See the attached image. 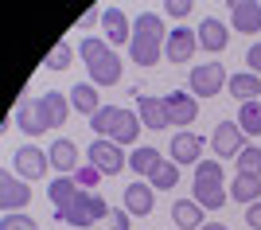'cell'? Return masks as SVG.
Wrapping results in <instances>:
<instances>
[{"label":"cell","mask_w":261,"mask_h":230,"mask_svg":"<svg viewBox=\"0 0 261 230\" xmlns=\"http://www.w3.org/2000/svg\"><path fill=\"white\" fill-rule=\"evenodd\" d=\"M55 219L66 222V226H94V222L109 219V207H106V199H101V195H94V191H82V195H78L70 207L55 211Z\"/></svg>","instance_id":"6da1fadb"},{"label":"cell","mask_w":261,"mask_h":230,"mask_svg":"<svg viewBox=\"0 0 261 230\" xmlns=\"http://www.w3.org/2000/svg\"><path fill=\"white\" fill-rule=\"evenodd\" d=\"M86 156H90V164L98 168L101 175H117L121 168H129V156L121 152L117 141H101V137H98V141L86 148Z\"/></svg>","instance_id":"7a4b0ae2"},{"label":"cell","mask_w":261,"mask_h":230,"mask_svg":"<svg viewBox=\"0 0 261 230\" xmlns=\"http://www.w3.org/2000/svg\"><path fill=\"white\" fill-rule=\"evenodd\" d=\"M226 82H230V74H226V66H222V63L191 66V94H195V98H215Z\"/></svg>","instance_id":"3957f363"},{"label":"cell","mask_w":261,"mask_h":230,"mask_svg":"<svg viewBox=\"0 0 261 230\" xmlns=\"http://www.w3.org/2000/svg\"><path fill=\"white\" fill-rule=\"evenodd\" d=\"M35 101V113L43 121V129H63L66 125V113H70V94H59V90H47L43 98H32Z\"/></svg>","instance_id":"277c9868"},{"label":"cell","mask_w":261,"mask_h":230,"mask_svg":"<svg viewBox=\"0 0 261 230\" xmlns=\"http://www.w3.org/2000/svg\"><path fill=\"white\" fill-rule=\"evenodd\" d=\"M0 203H4V215H16L32 203V187L16 180V172H0Z\"/></svg>","instance_id":"5b68a950"},{"label":"cell","mask_w":261,"mask_h":230,"mask_svg":"<svg viewBox=\"0 0 261 230\" xmlns=\"http://www.w3.org/2000/svg\"><path fill=\"white\" fill-rule=\"evenodd\" d=\"M199 51V35L191 28H172V35L164 39V59L168 63H187Z\"/></svg>","instance_id":"8992f818"},{"label":"cell","mask_w":261,"mask_h":230,"mask_svg":"<svg viewBox=\"0 0 261 230\" xmlns=\"http://www.w3.org/2000/svg\"><path fill=\"white\" fill-rule=\"evenodd\" d=\"M133 98H137V117H141L144 129H168V125H172L164 98H148V94H141V90H133Z\"/></svg>","instance_id":"52a82bcc"},{"label":"cell","mask_w":261,"mask_h":230,"mask_svg":"<svg viewBox=\"0 0 261 230\" xmlns=\"http://www.w3.org/2000/svg\"><path fill=\"white\" fill-rule=\"evenodd\" d=\"M47 164H51V156H47L43 148H35V144L16 148V172H20V180H39V175H47Z\"/></svg>","instance_id":"ba28073f"},{"label":"cell","mask_w":261,"mask_h":230,"mask_svg":"<svg viewBox=\"0 0 261 230\" xmlns=\"http://www.w3.org/2000/svg\"><path fill=\"white\" fill-rule=\"evenodd\" d=\"M172 160L179 168H184V164L195 168L199 160H203V137H199V133H187V129L175 133V137H172Z\"/></svg>","instance_id":"9c48e42d"},{"label":"cell","mask_w":261,"mask_h":230,"mask_svg":"<svg viewBox=\"0 0 261 230\" xmlns=\"http://www.w3.org/2000/svg\"><path fill=\"white\" fill-rule=\"evenodd\" d=\"M164 106H168L172 125H191V121L199 117V101H195V94H187V90H172V94L164 98Z\"/></svg>","instance_id":"30bf717a"},{"label":"cell","mask_w":261,"mask_h":230,"mask_svg":"<svg viewBox=\"0 0 261 230\" xmlns=\"http://www.w3.org/2000/svg\"><path fill=\"white\" fill-rule=\"evenodd\" d=\"M211 144H215L218 156H238L246 148V133L238 129V121H222L215 129V137H211Z\"/></svg>","instance_id":"8fae6325"},{"label":"cell","mask_w":261,"mask_h":230,"mask_svg":"<svg viewBox=\"0 0 261 230\" xmlns=\"http://www.w3.org/2000/svg\"><path fill=\"white\" fill-rule=\"evenodd\" d=\"M230 20H234V32L257 35L261 32V4L257 0H238V4H230Z\"/></svg>","instance_id":"7c38bea8"},{"label":"cell","mask_w":261,"mask_h":230,"mask_svg":"<svg viewBox=\"0 0 261 230\" xmlns=\"http://www.w3.org/2000/svg\"><path fill=\"white\" fill-rule=\"evenodd\" d=\"M129 55H133L137 66H156L164 59V39H152V35H137V32H133Z\"/></svg>","instance_id":"4fadbf2b"},{"label":"cell","mask_w":261,"mask_h":230,"mask_svg":"<svg viewBox=\"0 0 261 230\" xmlns=\"http://www.w3.org/2000/svg\"><path fill=\"white\" fill-rule=\"evenodd\" d=\"M152 207H156V191H152V184L133 180V184L125 187V211H129V215H152Z\"/></svg>","instance_id":"5bb4252c"},{"label":"cell","mask_w":261,"mask_h":230,"mask_svg":"<svg viewBox=\"0 0 261 230\" xmlns=\"http://www.w3.org/2000/svg\"><path fill=\"white\" fill-rule=\"evenodd\" d=\"M47 156H51V168H55L59 175L78 172V144L70 141V137H59V141L47 148Z\"/></svg>","instance_id":"9a60e30c"},{"label":"cell","mask_w":261,"mask_h":230,"mask_svg":"<svg viewBox=\"0 0 261 230\" xmlns=\"http://www.w3.org/2000/svg\"><path fill=\"white\" fill-rule=\"evenodd\" d=\"M101 28H106V43H129L133 39V23L121 8H106L101 12Z\"/></svg>","instance_id":"2e32d148"},{"label":"cell","mask_w":261,"mask_h":230,"mask_svg":"<svg viewBox=\"0 0 261 230\" xmlns=\"http://www.w3.org/2000/svg\"><path fill=\"white\" fill-rule=\"evenodd\" d=\"M195 35H199V43H203V51H226V43H230V35H226V23L222 20H215V16H207V20L195 28Z\"/></svg>","instance_id":"e0dca14e"},{"label":"cell","mask_w":261,"mask_h":230,"mask_svg":"<svg viewBox=\"0 0 261 230\" xmlns=\"http://www.w3.org/2000/svg\"><path fill=\"white\" fill-rule=\"evenodd\" d=\"M172 222L175 230H203V207H199L195 199H175L172 203Z\"/></svg>","instance_id":"ac0fdd59"},{"label":"cell","mask_w":261,"mask_h":230,"mask_svg":"<svg viewBox=\"0 0 261 230\" xmlns=\"http://www.w3.org/2000/svg\"><path fill=\"white\" fill-rule=\"evenodd\" d=\"M226 90H230V98L257 101V98H261V78H257V74H250V70H242V74H230Z\"/></svg>","instance_id":"d6986e66"},{"label":"cell","mask_w":261,"mask_h":230,"mask_svg":"<svg viewBox=\"0 0 261 230\" xmlns=\"http://www.w3.org/2000/svg\"><path fill=\"white\" fill-rule=\"evenodd\" d=\"M226 187L222 184H207V180H195V203L203 211H218V207H226Z\"/></svg>","instance_id":"ffe728a7"},{"label":"cell","mask_w":261,"mask_h":230,"mask_svg":"<svg viewBox=\"0 0 261 230\" xmlns=\"http://www.w3.org/2000/svg\"><path fill=\"white\" fill-rule=\"evenodd\" d=\"M47 195H51L55 211H63V207H70V203L82 195V187H78V180H70V175H59V180L51 184V191H47Z\"/></svg>","instance_id":"44dd1931"},{"label":"cell","mask_w":261,"mask_h":230,"mask_svg":"<svg viewBox=\"0 0 261 230\" xmlns=\"http://www.w3.org/2000/svg\"><path fill=\"white\" fill-rule=\"evenodd\" d=\"M90 78H94L98 86H113V82H121V59L109 51L106 59H98V63L90 66Z\"/></svg>","instance_id":"7402d4cb"},{"label":"cell","mask_w":261,"mask_h":230,"mask_svg":"<svg viewBox=\"0 0 261 230\" xmlns=\"http://www.w3.org/2000/svg\"><path fill=\"white\" fill-rule=\"evenodd\" d=\"M141 137V117L133 110H121V117H117V125H113V137L109 141H117V144H133Z\"/></svg>","instance_id":"603a6c76"},{"label":"cell","mask_w":261,"mask_h":230,"mask_svg":"<svg viewBox=\"0 0 261 230\" xmlns=\"http://www.w3.org/2000/svg\"><path fill=\"white\" fill-rule=\"evenodd\" d=\"M261 199V175H234V203H257Z\"/></svg>","instance_id":"cb8c5ba5"},{"label":"cell","mask_w":261,"mask_h":230,"mask_svg":"<svg viewBox=\"0 0 261 230\" xmlns=\"http://www.w3.org/2000/svg\"><path fill=\"white\" fill-rule=\"evenodd\" d=\"M148 184H152V191H172V187L179 184V164H175V160H160L156 172L148 175Z\"/></svg>","instance_id":"d4e9b609"},{"label":"cell","mask_w":261,"mask_h":230,"mask_svg":"<svg viewBox=\"0 0 261 230\" xmlns=\"http://www.w3.org/2000/svg\"><path fill=\"white\" fill-rule=\"evenodd\" d=\"M117 117H121V106H101V110L90 117V129L98 133L101 141H109V137H113V125H117Z\"/></svg>","instance_id":"484cf974"},{"label":"cell","mask_w":261,"mask_h":230,"mask_svg":"<svg viewBox=\"0 0 261 230\" xmlns=\"http://www.w3.org/2000/svg\"><path fill=\"white\" fill-rule=\"evenodd\" d=\"M70 106H74L78 113L94 117V113L101 110V101H98V90H94V86H74V90H70Z\"/></svg>","instance_id":"4316f807"},{"label":"cell","mask_w":261,"mask_h":230,"mask_svg":"<svg viewBox=\"0 0 261 230\" xmlns=\"http://www.w3.org/2000/svg\"><path fill=\"white\" fill-rule=\"evenodd\" d=\"M156 164H160V152H156V148H148V144H144V148H133L129 168L137 172V180H141V175H152Z\"/></svg>","instance_id":"83f0119b"},{"label":"cell","mask_w":261,"mask_h":230,"mask_svg":"<svg viewBox=\"0 0 261 230\" xmlns=\"http://www.w3.org/2000/svg\"><path fill=\"white\" fill-rule=\"evenodd\" d=\"M16 125H20L28 137H39L43 129V121H39V113H35V101H23V106H16Z\"/></svg>","instance_id":"f1b7e54d"},{"label":"cell","mask_w":261,"mask_h":230,"mask_svg":"<svg viewBox=\"0 0 261 230\" xmlns=\"http://www.w3.org/2000/svg\"><path fill=\"white\" fill-rule=\"evenodd\" d=\"M133 32H137V35H152V39H168V32H164V16H156V12H141V16L133 20Z\"/></svg>","instance_id":"f546056e"},{"label":"cell","mask_w":261,"mask_h":230,"mask_svg":"<svg viewBox=\"0 0 261 230\" xmlns=\"http://www.w3.org/2000/svg\"><path fill=\"white\" fill-rule=\"evenodd\" d=\"M238 129L250 133V137H257V133H261V106H257V101H242V110H238Z\"/></svg>","instance_id":"4dcf8cb0"},{"label":"cell","mask_w":261,"mask_h":230,"mask_svg":"<svg viewBox=\"0 0 261 230\" xmlns=\"http://www.w3.org/2000/svg\"><path fill=\"white\" fill-rule=\"evenodd\" d=\"M78 55H82V63H86V66H94L98 59L109 55V43L101 39V35H90V39H82V43H78Z\"/></svg>","instance_id":"1f68e13d"},{"label":"cell","mask_w":261,"mask_h":230,"mask_svg":"<svg viewBox=\"0 0 261 230\" xmlns=\"http://www.w3.org/2000/svg\"><path fill=\"white\" fill-rule=\"evenodd\" d=\"M234 160H238V172H242V175H261V148L246 144V148H242Z\"/></svg>","instance_id":"d6a6232c"},{"label":"cell","mask_w":261,"mask_h":230,"mask_svg":"<svg viewBox=\"0 0 261 230\" xmlns=\"http://www.w3.org/2000/svg\"><path fill=\"white\" fill-rule=\"evenodd\" d=\"M70 59H74V51H70V43H55L51 47V55H47V70H66L70 66Z\"/></svg>","instance_id":"836d02e7"},{"label":"cell","mask_w":261,"mask_h":230,"mask_svg":"<svg viewBox=\"0 0 261 230\" xmlns=\"http://www.w3.org/2000/svg\"><path fill=\"white\" fill-rule=\"evenodd\" d=\"M195 180L222 184V164H218V160H199V164H195Z\"/></svg>","instance_id":"e575fe53"},{"label":"cell","mask_w":261,"mask_h":230,"mask_svg":"<svg viewBox=\"0 0 261 230\" xmlns=\"http://www.w3.org/2000/svg\"><path fill=\"white\" fill-rule=\"evenodd\" d=\"M0 230H39V222L28 219L23 211H16V215H4V219H0Z\"/></svg>","instance_id":"d590c367"},{"label":"cell","mask_w":261,"mask_h":230,"mask_svg":"<svg viewBox=\"0 0 261 230\" xmlns=\"http://www.w3.org/2000/svg\"><path fill=\"white\" fill-rule=\"evenodd\" d=\"M74 180H78V187H82V191H94V187H98V180H101V172H98L94 164H82Z\"/></svg>","instance_id":"8d00e7d4"},{"label":"cell","mask_w":261,"mask_h":230,"mask_svg":"<svg viewBox=\"0 0 261 230\" xmlns=\"http://www.w3.org/2000/svg\"><path fill=\"white\" fill-rule=\"evenodd\" d=\"M109 230H129V211L125 207L109 211Z\"/></svg>","instance_id":"74e56055"},{"label":"cell","mask_w":261,"mask_h":230,"mask_svg":"<svg viewBox=\"0 0 261 230\" xmlns=\"http://www.w3.org/2000/svg\"><path fill=\"white\" fill-rule=\"evenodd\" d=\"M246 66H250V74L261 78V43H253L250 51H246Z\"/></svg>","instance_id":"f35d334b"},{"label":"cell","mask_w":261,"mask_h":230,"mask_svg":"<svg viewBox=\"0 0 261 230\" xmlns=\"http://www.w3.org/2000/svg\"><path fill=\"white\" fill-rule=\"evenodd\" d=\"M187 12H191V0H172L168 4V16H175V20H184Z\"/></svg>","instance_id":"ab89813d"},{"label":"cell","mask_w":261,"mask_h":230,"mask_svg":"<svg viewBox=\"0 0 261 230\" xmlns=\"http://www.w3.org/2000/svg\"><path fill=\"white\" fill-rule=\"evenodd\" d=\"M246 222H250L253 230H261V199H257V203H250V207H246Z\"/></svg>","instance_id":"60d3db41"},{"label":"cell","mask_w":261,"mask_h":230,"mask_svg":"<svg viewBox=\"0 0 261 230\" xmlns=\"http://www.w3.org/2000/svg\"><path fill=\"white\" fill-rule=\"evenodd\" d=\"M98 16H101V12H98V8H90V12H82V20H78V28H90V23L98 20Z\"/></svg>","instance_id":"b9f144b4"},{"label":"cell","mask_w":261,"mask_h":230,"mask_svg":"<svg viewBox=\"0 0 261 230\" xmlns=\"http://www.w3.org/2000/svg\"><path fill=\"white\" fill-rule=\"evenodd\" d=\"M203 230H230V226H226V222H207Z\"/></svg>","instance_id":"7bdbcfd3"}]
</instances>
